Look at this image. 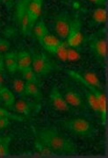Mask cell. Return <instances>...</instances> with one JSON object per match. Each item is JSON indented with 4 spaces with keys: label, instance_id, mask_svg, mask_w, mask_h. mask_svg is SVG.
<instances>
[{
    "label": "cell",
    "instance_id": "f1b7e54d",
    "mask_svg": "<svg viewBox=\"0 0 108 158\" xmlns=\"http://www.w3.org/2000/svg\"><path fill=\"white\" fill-rule=\"evenodd\" d=\"M88 1H90V2L97 5V6H102L104 4H106V0H88Z\"/></svg>",
    "mask_w": 108,
    "mask_h": 158
},
{
    "label": "cell",
    "instance_id": "4fadbf2b",
    "mask_svg": "<svg viewBox=\"0 0 108 158\" xmlns=\"http://www.w3.org/2000/svg\"><path fill=\"white\" fill-rule=\"evenodd\" d=\"M26 96H31L36 99L38 104L40 105L41 100V91H40V85L34 82H26Z\"/></svg>",
    "mask_w": 108,
    "mask_h": 158
},
{
    "label": "cell",
    "instance_id": "484cf974",
    "mask_svg": "<svg viewBox=\"0 0 108 158\" xmlns=\"http://www.w3.org/2000/svg\"><path fill=\"white\" fill-rule=\"evenodd\" d=\"M10 47H11V44L7 40L0 38V54L1 53H6L9 50Z\"/></svg>",
    "mask_w": 108,
    "mask_h": 158
},
{
    "label": "cell",
    "instance_id": "f546056e",
    "mask_svg": "<svg viewBox=\"0 0 108 158\" xmlns=\"http://www.w3.org/2000/svg\"><path fill=\"white\" fill-rule=\"evenodd\" d=\"M4 69H5L4 56H2L1 54H0V70H1V71H4Z\"/></svg>",
    "mask_w": 108,
    "mask_h": 158
},
{
    "label": "cell",
    "instance_id": "7c38bea8",
    "mask_svg": "<svg viewBox=\"0 0 108 158\" xmlns=\"http://www.w3.org/2000/svg\"><path fill=\"white\" fill-rule=\"evenodd\" d=\"M33 104L30 103L26 99H19L16 102H14V105H13V110L18 113H20V114H24L26 116H28L29 114L31 113L32 110H33Z\"/></svg>",
    "mask_w": 108,
    "mask_h": 158
},
{
    "label": "cell",
    "instance_id": "30bf717a",
    "mask_svg": "<svg viewBox=\"0 0 108 158\" xmlns=\"http://www.w3.org/2000/svg\"><path fill=\"white\" fill-rule=\"evenodd\" d=\"M42 4H43V0H31L27 6V13L28 17L29 27L31 31H33L34 25L36 24L38 18L40 17L42 10Z\"/></svg>",
    "mask_w": 108,
    "mask_h": 158
},
{
    "label": "cell",
    "instance_id": "8992f818",
    "mask_svg": "<svg viewBox=\"0 0 108 158\" xmlns=\"http://www.w3.org/2000/svg\"><path fill=\"white\" fill-rule=\"evenodd\" d=\"M49 102L53 107L59 112L71 113L73 108L69 106V104L64 99L63 94L60 92L56 86H54L49 93Z\"/></svg>",
    "mask_w": 108,
    "mask_h": 158
},
{
    "label": "cell",
    "instance_id": "5bb4252c",
    "mask_svg": "<svg viewBox=\"0 0 108 158\" xmlns=\"http://www.w3.org/2000/svg\"><path fill=\"white\" fill-rule=\"evenodd\" d=\"M4 62L5 66L10 73H15L18 70L17 54H15L14 52L6 53L4 56Z\"/></svg>",
    "mask_w": 108,
    "mask_h": 158
},
{
    "label": "cell",
    "instance_id": "5b68a950",
    "mask_svg": "<svg viewBox=\"0 0 108 158\" xmlns=\"http://www.w3.org/2000/svg\"><path fill=\"white\" fill-rule=\"evenodd\" d=\"M71 25V19L67 11H62L57 14L54 19V30L56 36L61 40H66Z\"/></svg>",
    "mask_w": 108,
    "mask_h": 158
},
{
    "label": "cell",
    "instance_id": "4316f807",
    "mask_svg": "<svg viewBox=\"0 0 108 158\" xmlns=\"http://www.w3.org/2000/svg\"><path fill=\"white\" fill-rule=\"evenodd\" d=\"M10 124V118L6 117H0V130L5 129Z\"/></svg>",
    "mask_w": 108,
    "mask_h": 158
},
{
    "label": "cell",
    "instance_id": "9c48e42d",
    "mask_svg": "<svg viewBox=\"0 0 108 158\" xmlns=\"http://www.w3.org/2000/svg\"><path fill=\"white\" fill-rule=\"evenodd\" d=\"M90 48L93 55L99 60H104L107 55V43L106 40L99 36H95L90 42Z\"/></svg>",
    "mask_w": 108,
    "mask_h": 158
},
{
    "label": "cell",
    "instance_id": "603a6c76",
    "mask_svg": "<svg viewBox=\"0 0 108 158\" xmlns=\"http://www.w3.org/2000/svg\"><path fill=\"white\" fill-rule=\"evenodd\" d=\"M21 73H22L23 79L26 82H34V83H37V84L40 85V78H38L36 74L34 73L32 67H29V68L23 69V70H21Z\"/></svg>",
    "mask_w": 108,
    "mask_h": 158
},
{
    "label": "cell",
    "instance_id": "44dd1931",
    "mask_svg": "<svg viewBox=\"0 0 108 158\" xmlns=\"http://www.w3.org/2000/svg\"><path fill=\"white\" fill-rule=\"evenodd\" d=\"M11 136H0V158L8 156Z\"/></svg>",
    "mask_w": 108,
    "mask_h": 158
},
{
    "label": "cell",
    "instance_id": "277c9868",
    "mask_svg": "<svg viewBox=\"0 0 108 158\" xmlns=\"http://www.w3.org/2000/svg\"><path fill=\"white\" fill-rule=\"evenodd\" d=\"M69 47L78 48L84 41V35L82 32V23L78 14H76L74 19L71 20L70 29L68 37L65 40Z\"/></svg>",
    "mask_w": 108,
    "mask_h": 158
},
{
    "label": "cell",
    "instance_id": "ac0fdd59",
    "mask_svg": "<svg viewBox=\"0 0 108 158\" xmlns=\"http://www.w3.org/2000/svg\"><path fill=\"white\" fill-rule=\"evenodd\" d=\"M12 89L19 97H26V81L20 77H15L12 81Z\"/></svg>",
    "mask_w": 108,
    "mask_h": 158
},
{
    "label": "cell",
    "instance_id": "ffe728a7",
    "mask_svg": "<svg viewBox=\"0 0 108 158\" xmlns=\"http://www.w3.org/2000/svg\"><path fill=\"white\" fill-rule=\"evenodd\" d=\"M34 34L36 37V39L39 40V42H41L42 39L44 38L46 34L48 33V30L47 28V26L45 25V23L43 21H40L39 23L35 24L33 28Z\"/></svg>",
    "mask_w": 108,
    "mask_h": 158
},
{
    "label": "cell",
    "instance_id": "4dcf8cb0",
    "mask_svg": "<svg viewBox=\"0 0 108 158\" xmlns=\"http://www.w3.org/2000/svg\"><path fill=\"white\" fill-rule=\"evenodd\" d=\"M4 83V75H3V71L0 70V85H3Z\"/></svg>",
    "mask_w": 108,
    "mask_h": 158
},
{
    "label": "cell",
    "instance_id": "7a4b0ae2",
    "mask_svg": "<svg viewBox=\"0 0 108 158\" xmlns=\"http://www.w3.org/2000/svg\"><path fill=\"white\" fill-rule=\"evenodd\" d=\"M65 129L72 135L82 138H92L97 135V129L87 119L72 118L62 122Z\"/></svg>",
    "mask_w": 108,
    "mask_h": 158
},
{
    "label": "cell",
    "instance_id": "2e32d148",
    "mask_svg": "<svg viewBox=\"0 0 108 158\" xmlns=\"http://www.w3.org/2000/svg\"><path fill=\"white\" fill-rule=\"evenodd\" d=\"M34 148L40 153L41 157H56L57 156L56 153H55L48 146H46L44 143H42L36 137L34 139Z\"/></svg>",
    "mask_w": 108,
    "mask_h": 158
},
{
    "label": "cell",
    "instance_id": "52a82bcc",
    "mask_svg": "<svg viewBox=\"0 0 108 158\" xmlns=\"http://www.w3.org/2000/svg\"><path fill=\"white\" fill-rule=\"evenodd\" d=\"M66 73L68 74L70 77L75 79L76 81H84L87 83L88 85H91L95 88H97L98 90H102V84L100 82L99 78L98 77V76L93 72H84V73L80 74L78 72H76L74 70H70V69H67Z\"/></svg>",
    "mask_w": 108,
    "mask_h": 158
},
{
    "label": "cell",
    "instance_id": "83f0119b",
    "mask_svg": "<svg viewBox=\"0 0 108 158\" xmlns=\"http://www.w3.org/2000/svg\"><path fill=\"white\" fill-rule=\"evenodd\" d=\"M13 2H14V0H0V3L3 4L8 10H11V8H12Z\"/></svg>",
    "mask_w": 108,
    "mask_h": 158
},
{
    "label": "cell",
    "instance_id": "7402d4cb",
    "mask_svg": "<svg viewBox=\"0 0 108 158\" xmlns=\"http://www.w3.org/2000/svg\"><path fill=\"white\" fill-rule=\"evenodd\" d=\"M69 46L65 40H63L60 45L57 47V48L55 51L54 55H56L57 58H59L61 61L66 62L67 61V51H68Z\"/></svg>",
    "mask_w": 108,
    "mask_h": 158
},
{
    "label": "cell",
    "instance_id": "3957f363",
    "mask_svg": "<svg viewBox=\"0 0 108 158\" xmlns=\"http://www.w3.org/2000/svg\"><path fill=\"white\" fill-rule=\"evenodd\" d=\"M31 57V67L38 77V78L46 77L48 74L50 73V71L53 69V64L46 55L43 53H33V56Z\"/></svg>",
    "mask_w": 108,
    "mask_h": 158
},
{
    "label": "cell",
    "instance_id": "d6986e66",
    "mask_svg": "<svg viewBox=\"0 0 108 158\" xmlns=\"http://www.w3.org/2000/svg\"><path fill=\"white\" fill-rule=\"evenodd\" d=\"M107 12L106 8H97L92 13V22L95 25H101L106 21Z\"/></svg>",
    "mask_w": 108,
    "mask_h": 158
},
{
    "label": "cell",
    "instance_id": "cb8c5ba5",
    "mask_svg": "<svg viewBox=\"0 0 108 158\" xmlns=\"http://www.w3.org/2000/svg\"><path fill=\"white\" fill-rule=\"evenodd\" d=\"M81 58L78 48L69 47L67 51V61L69 62H77Z\"/></svg>",
    "mask_w": 108,
    "mask_h": 158
},
{
    "label": "cell",
    "instance_id": "8fae6325",
    "mask_svg": "<svg viewBox=\"0 0 108 158\" xmlns=\"http://www.w3.org/2000/svg\"><path fill=\"white\" fill-rule=\"evenodd\" d=\"M63 40L59 39L57 36L51 34L49 32L46 34L44 36V38L42 39L40 44L43 46V48H45L46 50L50 52L51 54H54L55 51L57 48V47L60 45V43Z\"/></svg>",
    "mask_w": 108,
    "mask_h": 158
},
{
    "label": "cell",
    "instance_id": "d4e9b609",
    "mask_svg": "<svg viewBox=\"0 0 108 158\" xmlns=\"http://www.w3.org/2000/svg\"><path fill=\"white\" fill-rule=\"evenodd\" d=\"M0 117H6V118H9L10 119H14V120H18V121H23L24 120L22 117L15 115V114H12L10 112H8V111H6V110L1 107H0Z\"/></svg>",
    "mask_w": 108,
    "mask_h": 158
},
{
    "label": "cell",
    "instance_id": "e0dca14e",
    "mask_svg": "<svg viewBox=\"0 0 108 158\" xmlns=\"http://www.w3.org/2000/svg\"><path fill=\"white\" fill-rule=\"evenodd\" d=\"M0 98L3 100L7 107L12 108L15 102L14 95L7 87H5L3 85H0Z\"/></svg>",
    "mask_w": 108,
    "mask_h": 158
},
{
    "label": "cell",
    "instance_id": "9a60e30c",
    "mask_svg": "<svg viewBox=\"0 0 108 158\" xmlns=\"http://www.w3.org/2000/svg\"><path fill=\"white\" fill-rule=\"evenodd\" d=\"M18 70H23L25 69L29 68L32 65V57L26 51H21L17 54Z\"/></svg>",
    "mask_w": 108,
    "mask_h": 158
},
{
    "label": "cell",
    "instance_id": "ba28073f",
    "mask_svg": "<svg viewBox=\"0 0 108 158\" xmlns=\"http://www.w3.org/2000/svg\"><path fill=\"white\" fill-rule=\"evenodd\" d=\"M63 96L69 104V106L72 108H81V109L86 108V104L83 97L81 96L79 92L77 91L74 88L70 86L65 87Z\"/></svg>",
    "mask_w": 108,
    "mask_h": 158
},
{
    "label": "cell",
    "instance_id": "6da1fadb",
    "mask_svg": "<svg viewBox=\"0 0 108 158\" xmlns=\"http://www.w3.org/2000/svg\"><path fill=\"white\" fill-rule=\"evenodd\" d=\"M33 132L34 137L39 139L57 155H75L77 153V146L76 143L60 133L56 128L43 127L35 129L33 127Z\"/></svg>",
    "mask_w": 108,
    "mask_h": 158
}]
</instances>
